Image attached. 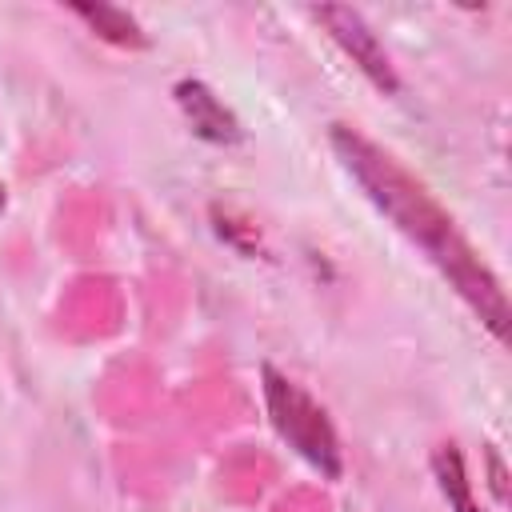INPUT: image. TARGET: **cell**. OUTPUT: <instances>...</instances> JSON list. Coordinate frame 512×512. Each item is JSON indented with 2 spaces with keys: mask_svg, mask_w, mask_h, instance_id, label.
<instances>
[{
  "mask_svg": "<svg viewBox=\"0 0 512 512\" xmlns=\"http://www.w3.org/2000/svg\"><path fill=\"white\" fill-rule=\"evenodd\" d=\"M312 20L324 24V32H328V36L340 44V52L368 76L372 88H380L384 96H396V92H400V76H396V68H392V56L384 52L380 36L368 28V20H364L356 8H348V4H316V8H312Z\"/></svg>",
  "mask_w": 512,
  "mask_h": 512,
  "instance_id": "3957f363",
  "label": "cell"
},
{
  "mask_svg": "<svg viewBox=\"0 0 512 512\" xmlns=\"http://www.w3.org/2000/svg\"><path fill=\"white\" fill-rule=\"evenodd\" d=\"M0 208H4V188H0Z\"/></svg>",
  "mask_w": 512,
  "mask_h": 512,
  "instance_id": "ba28073f",
  "label": "cell"
},
{
  "mask_svg": "<svg viewBox=\"0 0 512 512\" xmlns=\"http://www.w3.org/2000/svg\"><path fill=\"white\" fill-rule=\"evenodd\" d=\"M68 12L76 20H84L92 36H100V40H108L116 48H132V52L148 48V32L140 28V20L128 8H116V4H100L96 0V4H68Z\"/></svg>",
  "mask_w": 512,
  "mask_h": 512,
  "instance_id": "5b68a950",
  "label": "cell"
},
{
  "mask_svg": "<svg viewBox=\"0 0 512 512\" xmlns=\"http://www.w3.org/2000/svg\"><path fill=\"white\" fill-rule=\"evenodd\" d=\"M172 96H176V108L184 112L188 128L200 140H208V144H240L244 140V128H240L236 112L204 80H180L172 88Z\"/></svg>",
  "mask_w": 512,
  "mask_h": 512,
  "instance_id": "277c9868",
  "label": "cell"
},
{
  "mask_svg": "<svg viewBox=\"0 0 512 512\" xmlns=\"http://www.w3.org/2000/svg\"><path fill=\"white\" fill-rule=\"evenodd\" d=\"M260 380H264V404H268V416H272V428L280 432V440L288 448H296L328 480H340V440H336L328 412L272 364L260 368Z\"/></svg>",
  "mask_w": 512,
  "mask_h": 512,
  "instance_id": "7a4b0ae2",
  "label": "cell"
},
{
  "mask_svg": "<svg viewBox=\"0 0 512 512\" xmlns=\"http://www.w3.org/2000/svg\"><path fill=\"white\" fill-rule=\"evenodd\" d=\"M488 468H492V496L504 500L508 496V484H504V464H500V452L488 448Z\"/></svg>",
  "mask_w": 512,
  "mask_h": 512,
  "instance_id": "52a82bcc",
  "label": "cell"
},
{
  "mask_svg": "<svg viewBox=\"0 0 512 512\" xmlns=\"http://www.w3.org/2000/svg\"><path fill=\"white\" fill-rule=\"evenodd\" d=\"M328 140H332V152L340 156V164L348 168V176L376 204V212L388 216L392 228L400 236H408L440 268V276L456 288V296L480 316V324L496 340H508V296H504L496 272L460 236L448 208L388 148H380L364 132L348 128V124H332Z\"/></svg>",
  "mask_w": 512,
  "mask_h": 512,
  "instance_id": "6da1fadb",
  "label": "cell"
},
{
  "mask_svg": "<svg viewBox=\"0 0 512 512\" xmlns=\"http://www.w3.org/2000/svg\"><path fill=\"white\" fill-rule=\"evenodd\" d=\"M432 476L448 500L452 512H476V500H472V484H468V472H464V456L460 448L448 440L432 452Z\"/></svg>",
  "mask_w": 512,
  "mask_h": 512,
  "instance_id": "8992f818",
  "label": "cell"
}]
</instances>
